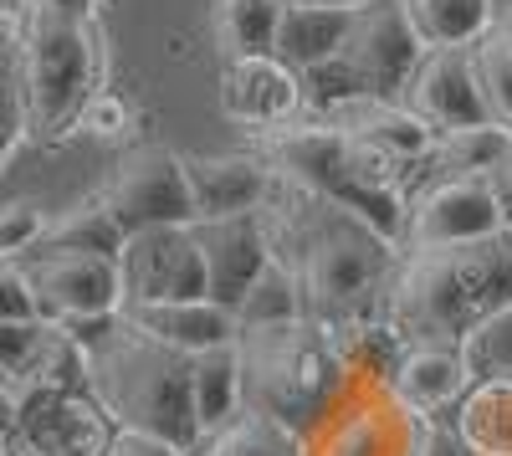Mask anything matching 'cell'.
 Returning a JSON list of instances; mask_svg holds the SVG:
<instances>
[{
    "label": "cell",
    "instance_id": "1",
    "mask_svg": "<svg viewBox=\"0 0 512 456\" xmlns=\"http://www.w3.org/2000/svg\"><path fill=\"white\" fill-rule=\"evenodd\" d=\"M272 262L292 277L297 313L344 334L359 323H384V298L400 272V241L384 236L349 205L318 200L287 180L272 185L267 205Z\"/></svg>",
    "mask_w": 512,
    "mask_h": 456
},
{
    "label": "cell",
    "instance_id": "10",
    "mask_svg": "<svg viewBox=\"0 0 512 456\" xmlns=\"http://www.w3.org/2000/svg\"><path fill=\"white\" fill-rule=\"evenodd\" d=\"M118 282H123V308L210 298L205 262H200V246H195L190 226H154V231L123 236Z\"/></svg>",
    "mask_w": 512,
    "mask_h": 456
},
{
    "label": "cell",
    "instance_id": "33",
    "mask_svg": "<svg viewBox=\"0 0 512 456\" xmlns=\"http://www.w3.org/2000/svg\"><path fill=\"white\" fill-rule=\"evenodd\" d=\"M41 236H47V221H41V211H36V205H26V200H11L6 216H0V252L16 262V257L31 252Z\"/></svg>",
    "mask_w": 512,
    "mask_h": 456
},
{
    "label": "cell",
    "instance_id": "13",
    "mask_svg": "<svg viewBox=\"0 0 512 456\" xmlns=\"http://www.w3.org/2000/svg\"><path fill=\"white\" fill-rule=\"evenodd\" d=\"M200 262H205V287L221 308H236L246 298V287L272 267V241L262 211H241V216H200L190 221Z\"/></svg>",
    "mask_w": 512,
    "mask_h": 456
},
{
    "label": "cell",
    "instance_id": "7",
    "mask_svg": "<svg viewBox=\"0 0 512 456\" xmlns=\"http://www.w3.org/2000/svg\"><path fill=\"white\" fill-rule=\"evenodd\" d=\"M21 82L31 108V134L57 139L93 103V47L88 26L52 21L31 11V31L21 41Z\"/></svg>",
    "mask_w": 512,
    "mask_h": 456
},
{
    "label": "cell",
    "instance_id": "34",
    "mask_svg": "<svg viewBox=\"0 0 512 456\" xmlns=\"http://www.w3.org/2000/svg\"><path fill=\"white\" fill-rule=\"evenodd\" d=\"M41 318V303L31 293L26 272L11 262L6 272H0V323H36Z\"/></svg>",
    "mask_w": 512,
    "mask_h": 456
},
{
    "label": "cell",
    "instance_id": "42",
    "mask_svg": "<svg viewBox=\"0 0 512 456\" xmlns=\"http://www.w3.org/2000/svg\"><path fill=\"white\" fill-rule=\"evenodd\" d=\"M6 456H26V451H21V446H16V441H6Z\"/></svg>",
    "mask_w": 512,
    "mask_h": 456
},
{
    "label": "cell",
    "instance_id": "8",
    "mask_svg": "<svg viewBox=\"0 0 512 456\" xmlns=\"http://www.w3.org/2000/svg\"><path fill=\"white\" fill-rule=\"evenodd\" d=\"M98 205L113 216V226L123 236L154 231V226H190L195 221V195H190L185 159L169 154L164 144L128 149L113 164V175H108Z\"/></svg>",
    "mask_w": 512,
    "mask_h": 456
},
{
    "label": "cell",
    "instance_id": "22",
    "mask_svg": "<svg viewBox=\"0 0 512 456\" xmlns=\"http://www.w3.org/2000/svg\"><path fill=\"white\" fill-rule=\"evenodd\" d=\"M344 129H354L384 159H395L400 170H405L410 159L436 154V139H441L431 123H425L415 108H405V103H364L354 118H344Z\"/></svg>",
    "mask_w": 512,
    "mask_h": 456
},
{
    "label": "cell",
    "instance_id": "5",
    "mask_svg": "<svg viewBox=\"0 0 512 456\" xmlns=\"http://www.w3.org/2000/svg\"><path fill=\"white\" fill-rule=\"evenodd\" d=\"M272 175L308 190L318 200L349 205L364 221H374L384 236L405 241L410 205L400 195V164L369 149L344 123H303V129H277L262 149Z\"/></svg>",
    "mask_w": 512,
    "mask_h": 456
},
{
    "label": "cell",
    "instance_id": "26",
    "mask_svg": "<svg viewBox=\"0 0 512 456\" xmlns=\"http://www.w3.org/2000/svg\"><path fill=\"white\" fill-rule=\"evenodd\" d=\"M195 416L200 431H216L241 410V369H236V344L195 354Z\"/></svg>",
    "mask_w": 512,
    "mask_h": 456
},
{
    "label": "cell",
    "instance_id": "20",
    "mask_svg": "<svg viewBox=\"0 0 512 456\" xmlns=\"http://www.w3.org/2000/svg\"><path fill=\"white\" fill-rule=\"evenodd\" d=\"M390 380L415 410H425V416H436L446 405H461V395L472 390L461 349H405Z\"/></svg>",
    "mask_w": 512,
    "mask_h": 456
},
{
    "label": "cell",
    "instance_id": "30",
    "mask_svg": "<svg viewBox=\"0 0 512 456\" xmlns=\"http://www.w3.org/2000/svg\"><path fill=\"white\" fill-rule=\"evenodd\" d=\"M472 77L487 103V118L512 129V47L507 41H497L492 31L482 41H472Z\"/></svg>",
    "mask_w": 512,
    "mask_h": 456
},
{
    "label": "cell",
    "instance_id": "35",
    "mask_svg": "<svg viewBox=\"0 0 512 456\" xmlns=\"http://www.w3.org/2000/svg\"><path fill=\"white\" fill-rule=\"evenodd\" d=\"M36 334H41V318L36 323H0V369H6V375L31 354Z\"/></svg>",
    "mask_w": 512,
    "mask_h": 456
},
{
    "label": "cell",
    "instance_id": "40",
    "mask_svg": "<svg viewBox=\"0 0 512 456\" xmlns=\"http://www.w3.org/2000/svg\"><path fill=\"white\" fill-rule=\"evenodd\" d=\"M492 36L512 47V0H492Z\"/></svg>",
    "mask_w": 512,
    "mask_h": 456
},
{
    "label": "cell",
    "instance_id": "31",
    "mask_svg": "<svg viewBox=\"0 0 512 456\" xmlns=\"http://www.w3.org/2000/svg\"><path fill=\"white\" fill-rule=\"evenodd\" d=\"M297 77H303V98H308V108L349 113V108L374 103L369 88H364V77H359L344 57H328V62H318V67H308V72H297Z\"/></svg>",
    "mask_w": 512,
    "mask_h": 456
},
{
    "label": "cell",
    "instance_id": "18",
    "mask_svg": "<svg viewBox=\"0 0 512 456\" xmlns=\"http://www.w3.org/2000/svg\"><path fill=\"white\" fill-rule=\"evenodd\" d=\"M134 328L164 339L180 354H205L236 344V313L221 308L216 298H185V303H144V308H118Z\"/></svg>",
    "mask_w": 512,
    "mask_h": 456
},
{
    "label": "cell",
    "instance_id": "17",
    "mask_svg": "<svg viewBox=\"0 0 512 456\" xmlns=\"http://www.w3.org/2000/svg\"><path fill=\"white\" fill-rule=\"evenodd\" d=\"M185 175H190V195H195V221L262 211L277 185L272 164L251 159V154H185Z\"/></svg>",
    "mask_w": 512,
    "mask_h": 456
},
{
    "label": "cell",
    "instance_id": "32",
    "mask_svg": "<svg viewBox=\"0 0 512 456\" xmlns=\"http://www.w3.org/2000/svg\"><path fill=\"white\" fill-rule=\"evenodd\" d=\"M236 313V328H251V323H277V318H297V293H292V277L272 262L262 277L246 287V298L231 308Z\"/></svg>",
    "mask_w": 512,
    "mask_h": 456
},
{
    "label": "cell",
    "instance_id": "2",
    "mask_svg": "<svg viewBox=\"0 0 512 456\" xmlns=\"http://www.w3.org/2000/svg\"><path fill=\"white\" fill-rule=\"evenodd\" d=\"M512 303V231L461 246H410L384 298V323L405 349H461Z\"/></svg>",
    "mask_w": 512,
    "mask_h": 456
},
{
    "label": "cell",
    "instance_id": "28",
    "mask_svg": "<svg viewBox=\"0 0 512 456\" xmlns=\"http://www.w3.org/2000/svg\"><path fill=\"white\" fill-rule=\"evenodd\" d=\"M31 252H93V257H118L123 252V231L113 226V216L103 205H88V211H72L57 226H47Z\"/></svg>",
    "mask_w": 512,
    "mask_h": 456
},
{
    "label": "cell",
    "instance_id": "3",
    "mask_svg": "<svg viewBox=\"0 0 512 456\" xmlns=\"http://www.w3.org/2000/svg\"><path fill=\"white\" fill-rule=\"evenodd\" d=\"M195 354L169 349L164 339L134 328L118 313V328L88 349V395L103 405V416L118 431H134L149 441H164L175 451L200 446V416H195Z\"/></svg>",
    "mask_w": 512,
    "mask_h": 456
},
{
    "label": "cell",
    "instance_id": "12",
    "mask_svg": "<svg viewBox=\"0 0 512 456\" xmlns=\"http://www.w3.org/2000/svg\"><path fill=\"white\" fill-rule=\"evenodd\" d=\"M26 272L31 293L41 303V318H77V313H118L123 308V282H118V257H93V252H26L16 257Z\"/></svg>",
    "mask_w": 512,
    "mask_h": 456
},
{
    "label": "cell",
    "instance_id": "14",
    "mask_svg": "<svg viewBox=\"0 0 512 456\" xmlns=\"http://www.w3.org/2000/svg\"><path fill=\"white\" fill-rule=\"evenodd\" d=\"M497 231H507V221L487 180H436L431 190H420L410 200V221H405L410 246H461Z\"/></svg>",
    "mask_w": 512,
    "mask_h": 456
},
{
    "label": "cell",
    "instance_id": "24",
    "mask_svg": "<svg viewBox=\"0 0 512 456\" xmlns=\"http://www.w3.org/2000/svg\"><path fill=\"white\" fill-rule=\"evenodd\" d=\"M185 456H303V436L267 421V416H256V410H236L231 421L205 431L200 446Z\"/></svg>",
    "mask_w": 512,
    "mask_h": 456
},
{
    "label": "cell",
    "instance_id": "36",
    "mask_svg": "<svg viewBox=\"0 0 512 456\" xmlns=\"http://www.w3.org/2000/svg\"><path fill=\"white\" fill-rule=\"evenodd\" d=\"M62 328H67L82 349H98L113 328H118V313H77V318H62Z\"/></svg>",
    "mask_w": 512,
    "mask_h": 456
},
{
    "label": "cell",
    "instance_id": "39",
    "mask_svg": "<svg viewBox=\"0 0 512 456\" xmlns=\"http://www.w3.org/2000/svg\"><path fill=\"white\" fill-rule=\"evenodd\" d=\"M36 16H52V21H72V26H88L93 16V0H31Z\"/></svg>",
    "mask_w": 512,
    "mask_h": 456
},
{
    "label": "cell",
    "instance_id": "41",
    "mask_svg": "<svg viewBox=\"0 0 512 456\" xmlns=\"http://www.w3.org/2000/svg\"><path fill=\"white\" fill-rule=\"evenodd\" d=\"M282 6H364V0H282Z\"/></svg>",
    "mask_w": 512,
    "mask_h": 456
},
{
    "label": "cell",
    "instance_id": "38",
    "mask_svg": "<svg viewBox=\"0 0 512 456\" xmlns=\"http://www.w3.org/2000/svg\"><path fill=\"white\" fill-rule=\"evenodd\" d=\"M103 456H185V451L164 446V441H149V436H134V431H118Z\"/></svg>",
    "mask_w": 512,
    "mask_h": 456
},
{
    "label": "cell",
    "instance_id": "6",
    "mask_svg": "<svg viewBox=\"0 0 512 456\" xmlns=\"http://www.w3.org/2000/svg\"><path fill=\"white\" fill-rule=\"evenodd\" d=\"M431 421L415 410L390 375L354 369L333 405L303 431V456H425Z\"/></svg>",
    "mask_w": 512,
    "mask_h": 456
},
{
    "label": "cell",
    "instance_id": "19",
    "mask_svg": "<svg viewBox=\"0 0 512 456\" xmlns=\"http://www.w3.org/2000/svg\"><path fill=\"white\" fill-rule=\"evenodd\" d=\"M349 26H354V6H282L272 57L292 72H308L344 52Z\"/></svg>",
    "mask_w": 512,
    "mask_h": 456
},
{
    "label": "cell",
    "instance_id": "29",
    "mask_svg": "<svg viewBox=\"0 0 512 456\" xmlns=\"http://www.w3.org/2000/svg\"><path fill=\"white\" fill-rule=\"evenodd\" d=\"M461 364L472 380H512V303L461 339Z\"/></svg>",
    "mask_w": 512,
    "mask_h": 456
},
{
    "label": "cell",
    "instance_id": "25",
    "mask_svg": "<svg viewBox=\"0 0 512 456\" xmlns=\"http://www.w3.org/2000/svg\"><path fill=\"white\" fill-rule=\"evenodd\" d=\"M282 21V0H221L216 6V36L226 62L236 57H272Z\"/></svg>",
    "mask_w": 512,
    "mask_h": 456
},
{
    "label": "cell",
    "instance_id": "4",
    "mask_svg": "<svg viewBox=\"0 0 512 456\" xmlns=\"http://www.w3.org/2000/svg\"><path fill=\"white\" fill-rule=\"evenodd\" d=\"M241 410H256L303 436L349 380V354L333 328L313 318H277L236 328Z\"/></svg>",
    "mask_w": 512,
    "mask_h": 456
},
{
    "label": "cell",
    "instance_id": "27",
    "mask_svg": "<svg viewBox=\"0 0 512 456\" xmlns=\"http://www.w3.org/2000/svg\"><path fill=\"white\" fill-rule=\"evenodd\" d=\"M507 144H512V129H502V123H472V129L441 134L436 139V164L446 170L441 180H482Z\"/></svg>",
    "mask_w": 512,
    "mask_h": 456
},
{
    "label": "cell",
    "instance_id": "21",
    "mask_svg": "<svg viewBox=\"0 0 512 456\" xmlns=\"http://www.w3.org/2000/svg\"><path fill=\"white\" fill-rule=\"evenodd\" d=\"M451 431L472 456H512V380H472L451 416Z\"/></svg>",
    "mask_w": 512,
    "mask_h": 456
},
{
    "label": "cell",
    "instance_id": "15",
    "mask_svg": "<svg viewBox=\"0 0 512 456\" xmlns=\"http://www.w3.org/2000/svg\"><path fill=\"white\" fill-rule=\"evenodd\" d=\"M405 108H415L436 134L472 129V123H492L487 103L477 93V77H472V47H436V52H425L415 77H410Z\"/></svg>",
    "mask_w": 512,
    "mask_h": 456
},
{
    "label": "cell",
    "instance_id": "23",
    "mask_svg": "<svg viewBox=\"0 0 512 456\" xmlns=\"http://www.w3.org/2000/svg\"><path fill=\"white\" fill-rule=\"evenodd\" d=\"M405 16L425 52L472 47L492 31V0H405Z\"/></svg>",
    "mask_w": 512,
    "mask_h": 456
},
{
    "label": "cell",
    "instance_id": "9",
    "mask_svg": "<svg viewBox=\"0 0 512 456\" xmlns=\"http://www.w3.org/2000/svg\"><path fill=\"white\" fill-rule=\"evenodd\" d=\"M118 426L82 390H6V441L26 456H103Z\"/></svg>",
    "mask_w": 512,
    "mask_h": 456
},
{
    "label": "cell",
    "instance_id": "11",
    "mask_svg": "<svg viewBox=\"0 0 512 456\" xmlns=\"http://www.w3.org/2000/svg\"><path fill=\"white\" fill-rule=\"evenodd\" d=\"M338 57L364 77L374 103H405L410 77L425 57L420 36L405 16V0H364V6H354V26Z\"/></svg>",
    "mask_w": 512,
    "mask_h": 456
},
{
    "label": "cell",
    "instance_id": "16",
    "mask_svg": "<svg viewBox=\"0 0 512 456\" xmlns=\"http://www.w3.org/2000/svg\"><path fill=\"white\" fill-rule=\"evenodd\" d=\"M221 103L246 129H287L292 113L303 108V77L282 67L277 57H236L221 77Z\"/></svg>",
    "mask_w": 512,
    "mask_h": 456
},
{
    "label": "cell",
    "instance_id": "37",
    "mask_svg": "<svg viewBox=\"0 0 512 456\" xmlns=\"http://www.w3.org/2000/svg\"><path fill=\"white\" fill-rule=\"evenodd\" d=\"M482 180H487V190H492V200H497V211H502L507 231H512V144L502 149V159L492 164V170H487Z\"/></svg>",
    "mask_w": 512,
    "mask_h": 456
}]
</instances>
